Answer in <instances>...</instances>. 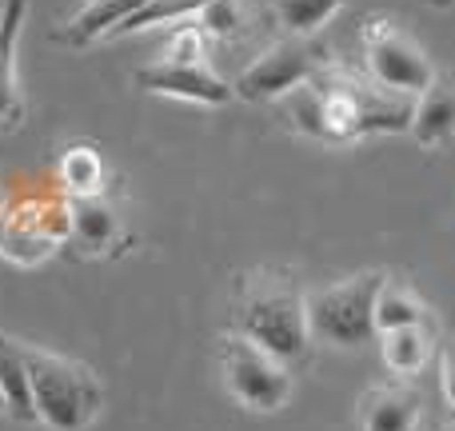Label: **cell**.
<instances>
[{
	"instance_id": "cell-23",
	"label": "cell",
	"mask_w": 455,
	"mask_h": 431,
	"mask_svg": "<svg viewBox=\"0 0 455 431\" xmlns=\"http://www.w3.org/2000/svg\"><path fill=\"white\" fill-rule=\"evenodd\" d=\"M4 208H8V204H4V192H0V216H4Z\"/></svg>"
},
{
	"instance_id": "cell-12",
	"label": "cell",
	"mask_w": 455,
	"mask_h": 431,
	"mask_svg": "<svg viewBox=\"0 0 455 431\" xmlns=\"http://www.w3.org/2000/svg\"><path fill=\"white\" fill-rule=\"evenodd\" d=\"M419 411V392L411 384H379L360 400V424L363 431H416Z\"/></svg>"
},
{
	"instance_id": "cell-13",
	"label": "cell",
	"mask_w": 455,
	"mask_h": 431,
	"mask_svg": "<svg viewBox=\"0 0 455 431\" xmlns=\"http://www.w3.org/2000/svg\"><path fill=\"white\" fill-rule=\"evenodd\" d=\"M140 4L144 0H88V4L60 28V40L72 48H84L100 36H112Z\"/></svg>"
},
{
	"instance_id": "cell-10",
	"label": "cell",
	"mask_w": 455,
	"mask_h": 431,
	"mask_svg": "<svg viewBox=\"0 0 455 431\" xmlns=\"http://www.w3.org/2000/svg\"><path fill=\"white\" fill-rule=\"evenodd\" d=\"M28 0H4L0 8V136L24 124V92L16 80V44L24 32Z\"/></svg>"
},
{
	"instance_id": "cell-14",
	"label": "cell",
	"mask_w": 455,
	"mask_h": 431,
	"mask_svg": "<svg viewBox=\"0 0 455 431\" xmlns=\"http://www.w3.org/2000/svg\"><path fill=\"white\" fill-rule=\"evenodd\" d=\"M72 240L84 251H104L120 240V216L104 196L72 200Z\"/></svg>"
},
{
	"instance_id": "cell-4",
	"label": "cell",
	"mask_w": 455,
	"mask_h": 431,
	"mask_svg": "<svg viewBox=\"0 0 455 431\" xmlns=\"http://www.w3.org/2000/svg\"><path fill=\"white\" fill-rule=\"evenodd\" d=\"M136 84L144 92L172 96V100H192V104H228L232 100V84L224 76H216L204 64V32L196 24H184L176 32L172 48L160 60L136 68Z\"/></svg>"
},
{
	"instance_id": "cell-22",
	"label": "cell",
	"mask_w": 455,
	"mask_h": 431,
	"mask_svg": "<svg viewBox=\"0 0 455 431\" xmlns=\"http://www.w3.org/2000/svg\"><path fill=\"white\" fill-rule=\"evenodd\" d=\"M440 384H443V403L455 416V339H448L440 352Z\"/></svg>"
},
{
	"instance_id": "cell-9",
	"label": "cell",
	"mask_w": 455,
	"mask_h": 431,
	"mask_svg": "<svg viewBox=\"0 0 455 431\" xmlns=\"http://www.w3.org/2000/svg\"><path fill=\"white\" fill-rule=\"evenodd\" d=\"M347 84L355 100V140L371 132H408L411 128V112H416L411 96L387 92L371 76H352V72H347Z\"/></svg>"
},
{
	"instance_id": "cell-11",
	"label": "cell",
	"mask_w": 455,
	"mask_h": 431,
	"mask_svg": "<svg viewBox=\"0 0 455 431\" xmlns=\"http://www.w3.org/2000/svg\"><path fill=\"white\" fill-rule=\"evenodd\" d=\"M411 140L419 148H440L455 136V80L451 76H440L419 92V104L411 112Z\"/></svg>"
},
{
	"instance_id": "cell-24",
	"label": "cell",
	"mask_w": 455,
	"mask_h": 431,
	"mask_svg": "<svg viewBox=\"0 0 455 431\" xmlns=\"http://www.w3.org/2000/svg\"><path fill=\"white\" fill-rule=\"evenodd\" d=\"M0 408H4V403H0Z\"/></svg>"
},
{
	"instance_id": "cell-21",
	"label": "cell",
	"mask_w": 455,
	"mask_h": 431,
	"mask_svg": "<svg viewBox=\"0 0 455 431\" xmlns=\"http://www.w3.org/2000/svg\"><path fill=\"white\" fill-rule=\"evenodd\" d=\"M200 20H204V32L232 36V32L240 28V8H235V0H212V4L200 12Z\"/></svg>"
},
{
	"instance_id": "cell-25",
	"label": "cell",
	"mask_w": 455,
	"mask_h": 431,
	"mask_svg": "<svg viewBox=\"0 0 455 431\" xmlns=\"http://www.w3.org/2000/svg\"><path fill=\"white\" fill-rule=\"evenodd\" d=\"M440 4H443V0H440Z\"/></svg>"
},
{
	"instance_id": "cell-16",
	"label": "cell",
	"mask_w": 455,
	"mask_h": 431,
	"mask_svg": "<svg viewBox=\"0 0 455 431\" xmlns=\"http://www.w3.org/2000/svg\"><path fill=\"white\" fill-rule=\"evenodd\" d=\"M419 323H427V304L419 299V291L411 283L387 275L376 296V336L395 328H419Z\"/></svg>"
},
{
	"instance_id": "cell-5",
	"label": "cell",
	"mask_w": 455,
	"mask_h": 431,
	"mask_svg": "<svg viewBox=\"0 0 455 431\" xmlns=\"http://www.w3.org/2000/svg\"><path fill=\"white\" fill-rule=\"evenodd\" d=\"M363 68L379 88L400 96H419L435 80V64L424 44L387 16L363 20Z\"/></svg>"
},
{
	"instance_id": "cell-15",
	"label": "cell",
	"mask_w": 455,
	"mask_h": 431,
	"mask_svg": "<svg viewBox=\"0 0 455 431\" xmlns=\"http://www.w3.org/2000/svg\"><path fill=\"white\" fill-rule=\"evenodd\" d=\"M0 403L4 411H12L16 419L32 424L36 419V408H32V384H28V368H24L20 344L12 336L0 331Z\"/></svg>"
},
{
	"instance_id": "cell-17",
	"label": "cell",
	"mask_w": 455,
	"mask_h": 431,
	"mask_svg": "<svg viewBox=\"0 0 455 431\" xmlns=\"http://www.w3.org/2000/svg\"><path fill=\"white\" fill-rule=\"evenodd\" d=\"M379 355H384L387 371L392 376H416L424 371L427 355H432V336H427V323L419 328H395V331H379Z\"/></svg>"
},
{
	"instance_id": "cell-18",
	"label": "cell",
	"mask_w": 455,
	"mask_h": 431,
	"mask_svg": "<svg viewBox=\"0 0 455 431\" xmlns=\"http://www.w3.org/2000/svg\"><path fill=\"white\" fill-rule=\"evenodd\" d=\"M60 184L64 192H72V200L100 196L104 188V160L92 144H72L60 156Z\"/></svg>"
},
{
	"instance_id": "cell-2",
	"label": "cell",
	"mask_w": 455,
	"mask_h": 431,
	"mask_svg": "<svg viewBox=\"0 0 455 431\" xmlns=\"http://www.w3.org/2000/svg\"><path fill=\"white\" fill-rule=\"evenodd\" d=\"M24 368L32 384V408L36 419L52 431H84L104 408V384L96 371L68 355L44 352V347L20 344Z\"/></svg>"
},
{
	"instance_id": "cell-20",
	"label": "cell",
	"mask_w": 455,
	"mask_h": 431,
	"mask_svg": "<svg viewBox=\"0 0 455 431\" xmlns=\"http://www.w3.org/2000/svg\"><path fill=\"white\" fill-rule=\"evenodd\" d=\"M208 4H212V0H144L112 36H128V32H144V28L172 24V20H192V16H200Z\"/></svg>"
},
{
	"instance_id": "cell-19",
	"label": "cell",
	"mask_w": 455,
	"mask_h": 431,
	"mask_svg": "<svg viewBox=\"0 0 455 431\" xmlns=\"http://www.w3.org/2000/svg\"><path fill=\"white\" fill-rule=\"evenodd\" d=\"M267 8L288 28V36H312L344 8V0H267Z\"/></svg>"
},
{
	"instance_id": "cell-7",
	"label": "cell",
	"mask_w": 455,
	"mask_h": 431,
	"mask_svg": "<svg viewBox=\"0 0 455 431\" xmlns=\"http://www.w3.org/2000/svg\"><path fill=\"white\" fill-rule=\"evenodd\" d=\"M72 235V204L52 196H24L4 208L0 216V256L16 264H40L60 240Z\"/></svg>"
},
{
	"instance_id": "cell-1",
	"label": "cell",
	"mask_w": 455,
	"mask_h": 431,
	"mask_svg": "<svg viewBox=\"0 0 455 431\" xmlns=\"http://www.w3.org/2000/svg\"><path fill=\"white\" fill-rule=\"evenodd\" d=\"M232 323L243 339L259 344L272 352L275 360L304 363L307 347H312V331H307V296L296 288L288 272H272L259 267L248 272L235 288Z\"/></svg>"
},
{
	"instance_id": "cell-8",
	"label": "cell",
	"mask_w": 455,
	"mask_h": 431,
	"mask_svg": "<svg viewBox=\"0 0 455 431\" xmlns=\"http://www.w3.org/2000/svg\"><path fill=\"white\" fill-rule=\"evenodd\" d=\"M320 68L323 64H320V52L312 48V40L283 36V40H275L272 48H264V52L232 80V92L251 104L283 100V96L296 92L299 84H307Z\"/></svg>"
},
{
	"instance_id": "cell-3",
	"label": "cell",
	"mask_w": 455,
	"mask_h": 431,
	"mask_svg": "<svg viewBox=\"0 0 455 431\" xmlns=\"http://www.w3.org/2000/svg\"><path fill=\"white\" fill-rule=\"evenodd\" d=\"M387 272H355L307 296V331L328 347H368L376 339V296Z\"/></svg>"
},
{
	"instance_id": "cell-6",
	"label": "cell",
	"mask_w": 455,
	"mask_h": 431,
	"mask_svg": "<svg viewBox=\"0 0 455 431\" xmlns=\"http://www.w3.org/2000/svg\"><path fill=\"white\" fill-rule=\"evenodd\" d=\"M220 371L224 384L248 411H280L291 395V368L264 352L259 344L243 339L240 331L220 344Z\"/></svg>"
}]
</instances>
